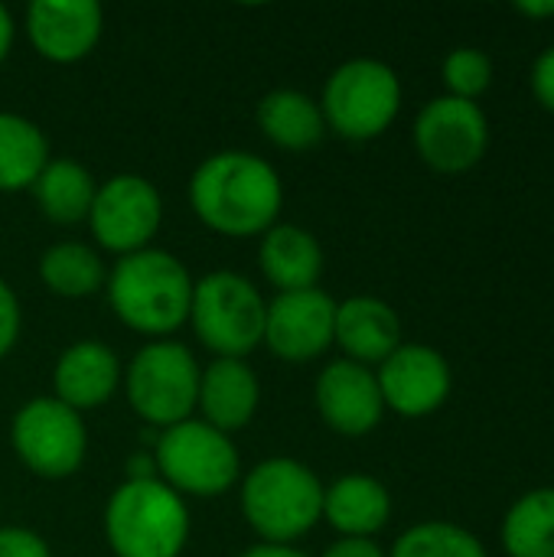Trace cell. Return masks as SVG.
Here are the masks:
<instances>
[{"label": "cell", "instance_id": "33", "mask_svg": "<svg viewBox=\"0 0 554 557\" xmlns=\"http://www.w3.org/2000/svg\"><path fill=\"white\" fill-rule=\"evenodd\" d=\"M127 480H157V463H153V454L150 457H131L127 460Z\"/></svg>", "mask_w": 554, "mask_h": 557}, {"label": "cell", "instance_id": "4", "mask_svg": "<svg viewBox=\"0 0 554 557\" xmlns=\"http://www.w3.org/2000/svg\"><path fill=\"white\" fill-rule=\"evenodd\" d=\"M193 532L189 506L160 480H124L104 503L114 557H180Z\"/></svg>", "mask_w": 554, "mask_h": 557}, {"label": "cell", "instance_id": "19", "mask_svg": "<svg viewBox=\"0 0 554 557\" xmlns=\"http://www.w3.org/2000/svg\"><path fill=\"white\" fill-rule=\"evenodd\" d=\"M327 258L317 235L294 222H278L258 238V271L274 294H297L320 287Z\"/></svg>", "mask_w": 554, "mask_h": 557}, {"label": "cell", "instance_id": "14", "mask_svg": "<svg viewBox=\"0 0 554 557\" xmlns=\"http://www.w3.org/2000/svg\"><path fill=\"white\" fill-rule=\"evenodd\" d=\"M313 405L320 421L340 437H366L385 418L376 369L349 359H336L320 369L313 385Z\"/></svg>", "mask_w": 554, "mask_h": 557}, {"label": "cell", "instance_id": "7", "mask_svg": "<svg viewBox=\"0 0 554 557\" xmlns=\"http://www.w3.org/2000/svg\"><path fill=\"white\" fill-rule=\"evenodd\" d=\"M199 372L202 366L196 362L193 349L176 339H150L124 366L121 388L131 411L144 424L167 431L196 418Z\"/></svg>", "mask_w": 554, "mask_h": 557}, {"label": "cell", "instance_id": "2", "mask_svg": "<svg viewBox=\"0 0 554 557\" xmlns=\"http://www.w3.org/2000/svg\"><path fill=\"white\" fill-rule=\"evenodd\" d=\"M196 277L167 248L124 255L108 271V307L137 336L170 339L189 323Z\"/></svg>", "mask_w": 554, "mask_h": 557}, {"label": "cell", "instance_id": "26", "mask_svg": "<svg viewBox=\"0 0 554 557\" xmlns=\"http://www.w3.org/2000/svg\"><path fill=\"white\" fill-rule=\"evenodd\" d=\"M389 557H490L483 542L467 532L457 522L431 519L405 529L395 545L389 548Z\"/></svg>", "mask_w": 554, "mask_h": 557}, {"label": "cell", "instance_id": "9", "mask_svg": "<svg viewBox=\"0 0 554 557\" xmlns=\"http://www.w3.org/2000/svg\"><path fill=\"white\" fill-rule=\"evenodd\" d=\"M10 447L33 476L59 483L82 470L88 457V428L78 411L52 395H39L16 408L10 421Z\"/></svg>", "mask_w": 554, "mask_h": 557}, {"label": "cell", "instance_id": "5", "mask_svg": "<svg viewBox=\"0 0 554 557\" xmlns=\"http://www.w3.org/2000/svg\"><path fill=\"white\" fill-rule=\"evenodd\" d=\"M402 78L398 72L372 55H356L340 62L320 95V111L327 134L366 144L382 137L402 111Z\"/></svg>", "mask_w": 554, "mask_h": 557}, {"label": "cell", "instance_id": "34", "mask_svg": "<svg viewBox=\"0 0 554 557\" xmlns=\"http://www.w3.org/2000/svg\"><path fill=\"white\" fill-rule=\"evenodd\" d=\"M242 557H307L300 548H291V545H251Z\"/></svg>", "mask_w": 554, "mask_h": 557}, {"label": "cell", "instance_id": "32", "mask_svg": "<svg viewBox=\"0 0 554 557\" xmlns=\"http://www.w3.org/2000/svg\"><path fill=\"white\" fill-rule=\"evenodd\" d=\"M13 39H16V23H13V13L0 3V65L7 62L10 49H13Z\"/></svg>", "mask_w": 554, "mask_h": 557}, {"label": "cell", "instance_id": "1", "mask_svg": "<svg viewBox=\"0 0 554 557\" xmlns=\"http://www.w3.org/2000/svg\"><path fill=\"white\" fill-rule=\"evenodd\" d=\"M196 219L222 238H261L284 209L281 173L251 150H216L189 176Z\"/></svg>", "mask_w": 554, "mask_h": 557}, {"label": "cell", "instance_id": "16", "mask_svg": "<svg viewBox=\"0 0 554 557\" xmlns=\"http://www.w3.org/2000/svg\"><path fill=\"white\" fill-rule=\"evenodd\" d=\"M124 379L118 352L101 339H78L65 346L52 366V398L85 414L108 405Z\"/></svg>", "mask_w": 554, "mask_h": 557}, {"label": "cell", "instance_id": "6", "mask_svg": "<svg viewBox=\"0 0 554 557\" xmlns=\"http://www.w3.org/2000/svg\"><path fill=\"white\" fill-rule=\"evenodd\" d=\"M268 300L238 271H209L193 284L189 326L212 359H248L264 339Z\"/></svg>", "mask_w": 554, "mask_h": 557}, {"label": "cell", "instance_id": "18", "mask_svg": "<svg viewBox=\"0 0 554 557\" xmlns=\"http://www.w3.org/2000/svg\"><path fill=\"white\" fill-rule=\"evenodd\" d=\"M402 320L392 304L382 297L356 294L336 304V330L333 346L343 349V359L359 362L366 369L382 366L402 346Z\"/></svg>", "mask_w": 554, "mask_h": 557}, {"label": "cell", "instance_id": "28", "mask_svg": "<svg viewBox=\"0 0 554 557\" xmlns=\"http://www.w3.org/2000/svg\"><path fill=\"white\" fill-rule=\"evenodd\" d=\"M23 333V307L16 290L0 277V362L13 352Z\"/></svg>", "mask_w": 554, "mask_h": 557}, {"label": "cell", "instance_id": "24", "mask_svg": "<svg viewBox=\"0 0 554 557\" xmlns=\"http://www.w3.org/2000/svg\"><path fill=\"white\" fill-rule=\"evenodd\" d=\"M49 160L42 127L16 111H0V193H26Z\"/></svg>", "mask_w": 554, "mask_h": 557}, {"label": "cell", "instance_id": "23", "mask_svg": "<svg viewBox=\"0 0 554 557\" xmlns=\"http://www.w3.org/2000/svg\"><path fill=\"white\" fill-rule=\"evenodd\" d=\"M39 281L62 300H85L104 290L108 264L98 248L85 242H56L39 255Z\"/></svg>", "mask_w": 554, "mask_h": 557}, {"label": "cell", "instance_id": "29", "mask_svg": "<svg viewBox=\"0 0 554 557\" xmlns=\"http://www.w3.org/2000/svg\"><path fill=\"white\" fill-rule=\"evenodd\" d=\"M0 557H52L49 542L20 525H0Z\"/></svg>", "mask_w": 554, "mask_h": 557}, {"label": "cell", "instance_id": "13", "mask_svg": "<svg viewBox=\"0 0 554 557\" xmlns=\"http://www.w3.org/2000/svg\"><path fill=\"white\" fill-rule=\"evenodd\" d=\"M336 330V300L313 287L297 294H274L264 313V339L268 352L287 366H304L320 359L333 346Z\"/></svg>", "mask_w": 554, "mask_h": 557}, {"label": "cell", "instance_id": "20", "mask_svg": "<svg viewBox=\"0 0 554 557\" xmlns=\"http://www.w3.org/2000/svg\"><path fill=\"white\" fill-rule=\"evenodd\" d=\"M392 519V493L369 473H346L323 486V522L340 539H376Z\"/></svg>", "mask_w": 554, "mask_h": 557}, {"label": "cell", "instance_id": "22", "mask_svg": "<svg viewBox=\"0 0 554 557\" xmlns=\"http://www.w3.org/2000/svg\"><path fill=\"white\" fill-rule=\"evenodd\" d=\"M95 189H98V180L91 176V170L72 157H52L36 176V183L29 186L42 219L59 228L88 222Z\"/></svg>", "mask_w": 554, "mask_h": 557}, {"label": "cell", "instance_id": "31", "mask_svg": "<svg viewBox=\"0 0 554 557\" xmlns=\"http://www.w3.org/2000/svg\"><path fill=\"white\" fill-rule=\"evenodd\" d=\"M320 557H389L376 545V539H336Z\"/></svg>", "mask_w": 554, "mask_h": 557}, {"label": "cell", "instance_id": "35", "mask_svg": "<svg viewBox=\"0 0 554 557\" xmlns=\"http://www.w3.org/2000/svg\"><path fill=\"white\" fill-rule=\"evenodd\" d=\"M516 10L522 13V16H532V20H549L554 16V0H522V3H516Z\"/></svg>", "mask_w": 554, "mask_h": 557}, {"label": "cell", "instance_id": "10", "mask_svg": "<svg viewBox=\"0 0 554 557\" xmlns=\"http://www.w3.org/2000/svg\"><path fill=\"white\" fill-rule=\"evenodd\" d=\"M85 225L95 245L114 258L144 251L163 225V196L140 173H114L98 183Z\"/></svg>", "mask_w": 554, "mask_h": 557}, {"label": "cell", "instance_id": "15", "mask_svg": "<svg viewBox=\"0 0 554 557\" xmlns=\"http://www.w3.org/2000/svg\"><path fill=\"white\" fill-rule=\"evenodd\" d=\"M104 33L98 0H33L26 7V36L39 59L75 65L95 52Z\"/></svg>", "mask_w": 554, "mask_h": 557}, {"label": "cell", "instance_id": "36", "mask_svg": "<svg viewBox=\"0 0 554 557\" xmlns=\"http://www.w3.org/2000/svg\"><path fill=\"white\" fill-rule=\"evenodd\" d=\"M0 512H3V506H0Z\"/></svg>", "mask_w": 554, "mask_h": 557}, {"label": "cell", "instance_id": "21", "mask_svg": "<svg viewBox=\"0 0 554 557\" xmlns=\"http://www.w3.org/2000/svg\"><path fill=\"white\" fill-rule=\"evenodd\" d=\"M255 124L268 144L287 153L313 150L327 137L320 101L300 88H274L255 104Z\"/></svg>", "mask_w": 554, "mask_h": 557}, {"label": "cell", "instance_id": "3", "mask_svg": "<svg viewBox=\"0 0 554 557\" xmlns=\"http://www.w3.org/2000/svg\"><path fill=\"white\" fill-rule=\"evenodd\" d=\"M238 506L261 545L294 548L323 522V480L294 457H268L238 480Z\"/></svg>", "mask_w": 554, "mask_h": 557}, {"label": "cell", "instance_id": "12", "mask_svg": "<svg viewBox=\"0 0 554 557\" xmlns=\"http://www.w3.org/2000/svg\"><path fill=\"white\" fill-rule=\"evenodd\" d=\"M385 411L418 421L441 411L454 388V372L444 352L424 343H402L382 366H376Z\"/></svg>", "mask_w": 554, "mask_h": 557}, {"label": "cell", "instance_id": "11", "mask_svg": "<svg viewBox=\"0 0 554 557\" xmlns=\"http://www.w3.org/2000/svg\"><path fill=\"white\" fill-rule=\"evenodd\" d=\"M418 157L438 173H467L490 150V117L477 101L454 95L431 98L411 127Z\"/></svg>", "mask_w": 554, "mask_h": 557}, {"label": "cell", "instance_id": "17", "mask_svg": "<svg viewBox=\"0 0 554 557\" xmlns=\"http://www.w3.org/2000/svg\"><path fill=\"white\" fill-rule=\"evenodd\" d=\"M261 408V379L248 359H212L199 372V421L222 434L245 431Z\"/></svg>", "mask_w": 554, "mask_h": 557}, {"label": "cell", "instance_id": "30", "mask_svg": "<svg viewBox=\"0 0 554 557\" xmlns=\"http://www.w3.org/2000/svg\"><path fill=\"white\" fill-rule=\"evenodd\" d=\"M529 85H532L535 101H539L545 111H552L554 114V42L545 52H539V59L532 62Z\"/></svg>", "mask_w": 554, "mask_h": 557}, {"label": "cell", "instance_id": "27", "mask_svg": "<svg viewBox=\"0 0 554 557\" xmlns=\"http://www.w3.org/2000/svg\"><path fill=\"white\" fill-rule=\"evenodd\" d=\"M441 78H444L447 95L477 101L493 85V59L480 46H457L447 52L441 65Z\"/></svg>", "mask_w": 554, "mask_h": 557}, {"label": "cell", "instance_id": "8", "mask_svg": "<svg viewBox=\"0 0 554 557\" xmlns=\"http://www.w3.org/2000/svg\"><path fill=\"white\" fill-rule=\"evenodd\" d=\"M153 463L157 480L183 499H219L242 480V457L232 437L199 418L160 431Z\"/></svg>", "mask_w": 554, "mask_h": 557}, {"label": "cell", "instance_id": "25", "mask_svg": "<svg viewBox=\"0 0 554 557\" xmlns=\"http://www.w3.org/2000/svg\"><path fill=\"white\" fill-rule=\"evenodd\" d=\"M500 545L509 557H554V486L529 490L506 509Z\"/></svg>", "mask_w": 554, "mask_h": 557}]
</instances>
